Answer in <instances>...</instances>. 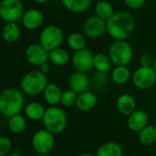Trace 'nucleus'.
I'll use <instances>...</instances> for the list:
<instances>
[{
	"label": "nucleus",
	"instance_id": "31",
	"mask_svg": "<svg viewBox=\"0 0 156 156\" xmlns=\"http://www.w3.org/2000/svg\"><path fill=\"white\" fill-rule=\"evenodd\" d=\"M108 78L107 74L97 72L94 75L93 83H94V87L96 89H97V90L105 89L108 85Z\"/></svg>",
	"mask_w": 156,
	"mask_h": 156
},
{
	"label": "nucleus",
	"instance_id": "30",
	"mask_svg": "<svg viewBox=\"0 0 156 156\" xmlns=\"http://www.w3.org/2000/svg\"><path fill=\"white\" fill-rule=\"evenodd\" d=\"M77 93L74 92V90H72L71 89L63 91L62 93V98H61V104L63 107H67L70 108L74 105H75L76 103V100H77Z\"/></svg>",
	"mask_w": 156,
	"mask_h": 156
},
{
	"label": "nucleus",
	"instance_id": "41",
	"mask_svg": "<svg viewBox=\"0 0 156 156\" xmlns=\"http://www.w3.org/2000/svg\"><path fill=\"white\" fill-rule=\"evenodd\" d=\"M0 131H1V125H0Z\"/></svg>",
	"mask_w": 156,
	"mask_h": 156
},
{
	"label": "nucleus",
	"instance_id": "12",
	"mask_svg": "<svg viewBox=\"0 0 156 156\" xmlns=\"http://www.w3.org/2000/svg\"><path fill=\"white\" fill-rule=\"evenodd\" d=\"M25 58L29 64L40 67L49 61V51H47L40 43H34L26 48Z\"/></svg>",
	"mask_w": 156,
	"mask_h": 156
},
{
	"label": "nucleus",
	"instance_id": "36",
	"mask_svg": "<svg viewBox=\"0 0 156 156\" xmlns=\"http://www.w3.org/2000/svg\"><path fill=\"white\" fill-rule=\"evenodd\" d=\"M34 2H36V3H38V4H44V3H46L48 0H33Z\"/></svg>",
	"mask_w": 156,
	"mask_h": 156
},
{
	"label": "nucleus",
	"instance_id": "39",
	"mask_svg": "<svg viewBox=\"0 0 156 156\" xmlns=\"http://www.w3.org/2000/svg\"><path fill=\"white\" fill-rule=\"evenodd\" d=\"M7 156H21L19 154H16V153H14V154H8Z\"/></svg>",
	"mask_w": 156,
	"mask_h": 156
},
{
	"label": "nucleus",
	"instance_id": "20",
	"mask_svg": "<svg viewBox=\"0 0 156 156\" xmlns=\"http://www.w3.org/2000/svg\"><path fill=\"white\" fill-rule=\"evenodd\" d=\"M2 38L7 43L16 42L20 37V28L17 22L6 23L1 31Z\"/></svg>",
	"mask_w": 156,
	"mask_h": 156
},
{
	"label": "nucleus",
	"instance_id": "35",
	"mask_svg": "<svg viewBox=\"0 0 156 156\" xmlns=\"http://www.w3.org/2000/svg\"><path fill=\"white\" fill-rule=\"evenodd\" d=\"M40 68V71H41L43 74H45V75H47L50 71H51V66H50V64L48 63V62H46V63H44V64H42L41 66H40L39 67Z\"/></svg>",
	"mask_w": 156,
	"mask_h": 156
},
{
	"label": "nucleus",
	"instance_id": "3",
	"mask_svg": "<svg viewBox=\"0 0 156 156\" xmlns=\"http://www.w3.org/2000/svg\"><path fill=\"white\" fill-rule=\"evenodd\" d=\"M48 83L45 74L40 70H31L23 76L20 82V90L24 94L35 96L42 93Z\"/></svg>",
	"mask_w": 156,
	"mask_h": 156
},
{
	"label": "nucleus",
	"instance_id": "10",
	"mask_svg": "<svg viewBox=\"0 0 156 156\" xmlns=\"http://www.w3.org/2000/svg\"><path fill=\"white\" fill-rule=\"evenodd\" d=\"M107 32V21L97 17L90 16L83 24V34L89 38H99Z\"/></svg>",
	"mask_w": 156,
	"mask_h": 156
},
{
	"label": "nucleus",
	"instance_id": "9",
	"mask_svg": "<svg viewBox=\"0 0 156 156\" xmlns=\"http://www.w3.org/2000/svg\"><path fill=\"white\" fill-rule=\"evenodd\" d=\"M133 85L142 90L151 89L156 82V72L153 67H140L131 76Z\"/></svg>",
	"mask_w": 156,
	"mask_h": 156
},
{
	"label": "nucleus",
	"instance_id": "19",
	"mask_svg": "<svg viewBox=\"0 0 156 156\" xmlns=\"http://www.w3.org/2000/svg\"><path fill=\"white\" fill-rule=\"evenodd\" d=\"M45 111L46 109L44 108V106L38 101L29 102L24 108V112L26 117L33 122L42 121Z\"/></svg>",
	"mask_w": 156,
	"mask_h": 156
},
{
	"label": "nucleus",
	"instance_id": "27",
	"mask_svg": "<svg viewBox=\"0 0 156 156\" xmlns=\"http://www.w3.org/2000/svg\"><path fill=\"white\" fill-rule=\"evenodd\" d=\"M7 127L9 131L13 133L19 134L23 133L27 127V122L25 117L20 113L9 117L7 121Z\"/></svg>",
	"mask_w": 156,
	"mask_h": 156
},
{
	"label": "nucleus",
	"instance_id": "22",
	"mask_svg": "<svg viewBox=\"0 0 156 156\" xmlns=\"http://www.w3.org/2000/svg\"><path fill=\"white\" fill-rule=\"evenodd\" d=\"M96 156H123L122 147L115 142H107L101 144L97 152Z\"/></svg>",
	"mask_w": 156,
	"mask_h": 156
},
{
	"label": "nucleus",
	"instance_id": "37",
	"mask_svg": "<svg viewBox=\"0 0 156 156\" xmlns=\"http://www.w3.org/2000/svg\"><path fill=\"white\" fill-rule=\"evenodd\" d=\"M77 156H96V155H94V154H92L85 153V154H79V155H77Z\"/></svg>",
	"mask_w": 156,
	"mask_h": 156
},
{
	"label": "nucleus",
	"instance_id": "2",
	"mask_svg": "<svg viewBox=\"0 0 156 156\" xmlns=\"http://www.w3.org/2000/svg\"><path fill=\"white\" fill-rule=\"evenodd\" d=\"M24 95L21 90L6 88L0 92V113L6 117L20 113L24 108Z\"/></svg>",
	"mask_w": 156,
	"mask_h": 156
},
{
	"label": "nucleus",
	"instance_id": "42",
	"mask_svg": "<svg viewBox=\"0 0 156 156\" xmlns=\"http://www.w3.org/2000/svg\"><path fill=\"white\" fill-rule=\"evenodd\" d=\"M1 1H3V0H0V2H1Z\"/></svg>",
	"mask_w": 156,
	"mask_h": 156
},
{
	"label": "nucleus",
	"instance_id": "32",
	"mask_svg": "<svg viewBox=\"0 0 156 156\" xmlns=\"http://www.w3.org/2000/svg\"><path fill=\"white\" fill-rule=\"evenodd\" d=\"M12 149V142L6 136H0V156L10 154Z\"/></svg>",
	"mask_w": 156,
	"mask_h": 156
},
{
	"label": "nucleus",
	"instance_id": "13",
	"mask_svg": "<svg viewBox=\"0 0 156 156\" xmlns=\"http://www.w3.org/2000/svg\"><path fill=\"white\" fill-rule=\"evenodd\" d=\"M43 14L37 8H30L24 12L21 18L23 27L28 30H36L40 28L43 23Z\"/></svg>",
	"mask_w": 156,
	"mask_h": 156
},
{
	"label": "nucleus",
	"instance_id": "25",
	"mask_svg": "<svg viewBox=\"0 0 156 156\" xmlns=\"http://www.w3.org/2000/svg\"><path fill=\"white\" fill-rule=\"evenodd\" d=\"M112 62L108 55L104 53H97L94 56V69L97 72L108 74L111 71Z\"/></svg>",
	"mask_w": 156,
	"mask_h": 156
},
{
	"label": "nucleus",
	"instance_id": "4",
	"mask_svg": "<svg viewBox=\"0 0 156 156\" xmlns=\"http://www.w3.org/2000/svg\"><path fill=\"white\" fill-rule=\"evenodd\" d=\"M42 122L44 129L52 134H59L64 131L67 125V116L63 109L57 106H51L46 109Z\"/></svg>",
	"mask_w": 156,
	"mask_h": 156
},
{
	"label": "nucleus",
	"instance_id": "21",
	"mask_svg": "<svg viewBox=\"0 0 156 156\" xmlns=\"http://www.w3.org/2000/svg\"><path fill=\"white\" fill-rule=\"evenodd\" d=\"M131 73L127 66H115L111 70V80L117 85H124L131 79Z\"/></svg>",
	"mask_w": 156,
	"mask_h": 156
},
{
	"label": "nucleus",
	"instance_id": "18",
	"mask_svg": "<svg viewBox=\"0 0 156 156\" xmlns=\"http://www.w3.org/2000/svg\"><path fill=\"white\" fill-rule=\"evenodd\" d=\"M62 93L61 88L55 83H48L42 92L44 101L51 106H56L61 102Z\"/></svg>",
	"mask_w": 156,
	"mask_h": 156
},
{
	"label": "nucleus",
	"instance_id": "8",
	"mask_svg": "<svg viewBox=\"0 0 156 156\" xmlns=\"http://www.w3.org/2000/svg\"><path fill=\"white\" fill-rule=\"evenodd\" d=\"M31 145L38 154H49L55 145L54 134L46 129L39 130L32 135Z\"/></svg>",
	"mask_w": 156,
	"mask_h": 156
},
{
	"label": "nucleus",
	"instance_id": "17",
	"mask_svg": "<svg viewBox=\"0 0 156 156\" xmlns=\"http://www.w3.org/2000/svg\"><path fill=\"white\" fill-rule=\"evenodd\" d=\"M97 104V97L92 91H85L77 95L75 106L81 112H89Z\"/></svg>",
	"mask_w": 156,
	"mask_h": 156
},
{
	"label": "nucleus",
	"instance_id": "6",
	"mask_svg": "<svg viewBox=\"0 0 156 156\" xmlns=\"http://www.w3.org/2000/svg\"><path fill=\"white\" fill-rule=\"evenodd\" d=\"M64 39L63 29L56 25H49L45 27L40 33L39 43L47 50L51 51L60 48Z\"/></svg>",
	"mask_w": 156,
	"mask_h": 156
},
{
	"label": "nucleus",
	"instance_id": "38",
	"mask_svg": "<svg viewBox=\"0 0 156 156\" xmlns=\"http://www.w3.org/2000/svg\"><path fill=\"white\" fill-rule=\"evenodd\" d=\"M152 67H153V69H154V71L156 72V58L154 59V63H153V66Z\"/></svg>",
	"mask_w": 156,
	"mask_h": 156
},
{
	"label": "nucleus",
	"instance_id": "11",
	"mask_svg": "<svg viewBox=\"0 0 156 156\" xmlns=\"http://www.w3.org/2000/svg\"><path fill=\"white\" fill-rule=\"evenodd\" d=\"M94 54L91 50L84 48L75 51L71 57V62L76 71L88 72L94 69Z\"/></svg>",
	"mask_w": 156,
	"mask_h": 156
},
{
	"label": "nucleus",
	"instance_id": "14",
	"mask_svg": "<svg viewBox=\"0 0 156 156\" xmlns=\"http://www.w3.org/2000/svg\"><path fill=\"white\" fill-rule=\"evenodd\" d=\"M69 87L72 90L77 94L87 91L90 87V80L86 73L74 71L70 75L69 78Z\"/></svg>",
	"mask_w": 156,
	"mask_h": 156
},
{
	"label": "nucleus",
	"instance_id": "15",
	"mask_svg": "<svg viewBox=\"0 0 156 156\" xmlns=\"http://www.w3.org/2000/svg\"><path fill=\"white\" fill-rule=\"evenodd\" d=\"M149 116L143 110H136L128 116L127 125L129 129L134 133H139L149 124Z\"/></svg>",
	"mask_w": 156,
	"mask_h": 156
},
{
	"label": "nucleus",
	"instance_id": "1",
	"mask_svg": "<svg viewBox=\"0 0 156 156\" xmlns=\"http://www.w3.org/2000/svg\"><path fill=\"white\" fill-rule=\"evenodd\" d=\"M135 20L133 16L127 11L115 12L107 20V33L116 40H127L133 33Z\"/></svg>",
	"mask_w": 156,
	"mask_h": 156
},
{
	"label": "nucleus",
	"instance_id": "40",
	"mask_svg": "<svg viewBox=\"0 0 156 156\" xmlns=\"http://www.w3.org/2000/svg\"><path fill=\"white\" fill-rule=\"evenodd\" d=\"M37 156H50L49 154H38Z\"/></svg>",
	"mask_w": 156,
	"mask_h": 156
},
{
	"label": "nucleus",
	"instance_id": "29",
	"mask_svg": "<svg viewBox=\"0 0 156 156\" xmlns=\"http://www.w3.org/2000/svg\"><path fill=\"white\" fill-rule=\"evenodd\" d=\"M138 140L144 146H150L156 142V128L154 125H148L138 133Z\"/></svg>",
	"mask_w": 156,
	"mask_h": 156
},
{
	"label": "nucleus",
	"instance_id": "7",
	"mask_svg": "<svg viewBox=\"0 0 156 156\" xmlns=\"http://www.w3.org/2000/svg\"><path fill=\"white\" fill-rule=\"evenodd\" d=\"M25 12L21 0H3L0 2V18L6 23L21 20Z\"/></svg>",
	"mask_w": 156,
	"mask_h": 156
},
{
	"label": "nucleus",
	"instance_id": "34",
	"mask_svg": "<svg viewBox=\"0 0 156 156\" xmlns=\"http://www.w3.org/2000/svg\"><path fill=\"white\" fill-rule=\"evenodd\" d=\"M154 63V58L150 54H143L140 58L141 67H152Z\"/></svg>",
	"mask_w": 156,
	"mask_h": 156
},
{
	"label": "nucleus",
	"instance_id": "43",
	"mask_svg": "<svg viewBox=\"0 0 156 156\" xmlns=\"http://www.w3.org/2000/svg\"><path fill=\"white\" fill-rule=\"evenodd\" d=\"M155 128H156V125H155Z\"/></svg>",
	"mask_w": 156,
	"mask_h": 156
},
{
	"label": "nucleus",
	"instance_id": "23",
	"mask_svg": "<svg viewBox=\"0 0 156 156\" xmlns=\"http://www.w3.org/2000/svg\"><path fill=\"white\" fill-rule=\"evenodd\" d=\"M70 60L71 56L69 52L61 47L49 51V61L56 66H64Z\"/></svg>",
	"mask_w": 156,
	"mask_h": 156
},
{
	"label": "nucleus",
	"instance_id": "26",
	"mask_svg": "<svg viewBox=\"0 0 156 156\" xmlns=\"http://www.w3.org/2000/svg\"><path fill=\"white\" fill-rule=\"evenodd\" d=\"M63 6L73 13H83L89 9L91 0H61Z\"/></svg>",
	"mask_w": 156,
	"mask_h": 156
},
{
	"label": "nucleus",
	"instance_id": "33",
	"mask_svg": "<svg viewBox=\"0 0 156 156\" xmlns=\"http://www.w3.org/2000/svg\"><path fill=\"white\" fill-rule=\"evenodd\" d=\"M145 1L146 0H123L126 6H128L129 8L133 9V10L142 8L143 6V5L145 4Z\"/></svg>",
	"mask_w": 156,
	"mask_h": 156
},
{
	"label": "nucleus",
	"instance_id": "5",
	"mask_svg": "<svg viewBox=\"0 0 156 156\" xmlns=\"http://www.w3.org/2000/svg\"><path fill=\"white\" fill-rule=\"evenodd\" d=\"M108 55L115 66H128L133 58V50L127 40H116L110 45Z\"/></svg>",
	"mask_w": 156,
	"mask_h": 156
},
{
	"label": "nucleus",
	"instance_id": "24",
	"mask_svg": "<svg viewBox=\"0 0 156 156\" xmlns=\"http://www.w3.org/2000/svg\"><path fill=\"white\" fill-rule=\"evenodd\" d=\"M94 11H95V16L105 21L108 20L115 13L113 5L107 0H101L97 2L95 5Z\"/></svg>",
	"mask_w": 156,
	"mask_h": 156
},
{
	"label": "nucleus",
	"instance_id": "28",
	"mask_svg": "<svg viewBox=\"0 0 156 156\" xmlns=\"http://www.w3.org/2000/svg\"><path fill=\"white\" fill-rule=\"evenodd\" d=\"M67 46L70 49L75 51L86 48V36L80 32H73L67 37Z\"/></svg>",
	"mask_w": 156,
	"mask_h": 156
},
{
	"label": "nucleus",
	"instance_id": "16",
	"mask_svg": "<svg viewBox=\"0 0 156 156\" xmlns=\"http://www.w3.org/2000/svg\"><path fill=\"white\" fill-rule=\"evenodd\" d=\"M116 107L122 115L129 116L136 111V101L132 95L124 93L118 97Z\"/></svg>",
	"mask_w": 156,
	"mask_h": 156
}]
</instances>
